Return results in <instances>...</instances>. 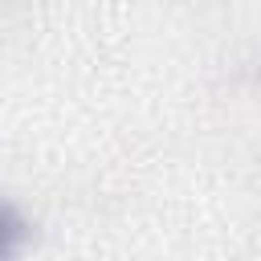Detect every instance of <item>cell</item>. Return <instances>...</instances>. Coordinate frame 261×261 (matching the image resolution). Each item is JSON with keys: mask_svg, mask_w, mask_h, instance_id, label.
<instances>
[{"mask_svg": "<svg viewBox=\"0 0 261 261\" xmlns=\"http://www.w3.org/2000/svg\"><path fill=\"white\" fill-rule=\"evenodd\" d=\"M24 237H29V228H24L20 212L0 200V261H16V249L24 245Z\"/></svg>", "mask_w": 261, "mask_h": 261, "instance_id": "obj_1", "label": "cell"}]
</instances>
